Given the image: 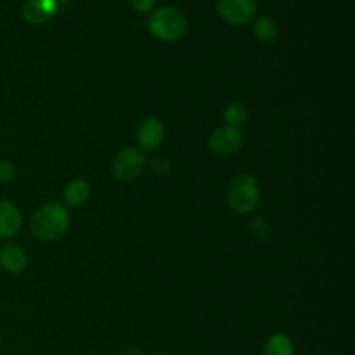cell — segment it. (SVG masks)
Masks as SVG:
<instances>
[{
	"mask_svg": "<svg viewBox=\"0 0 355 355\" xmlns=\"http://www.w3.org/2000/svg\"><path fill=\"white\" fill-rule=\"evenodd\" d=\"M29 227L32 234L42 241L58 240L69 227V214L57 201L46 202L32 215Z\"/></svg>",
	"mask_w": 355,
	"mask_h": 355,
	"instance_id": "cell-1",
	"label": "cell"
},
{
	"mask_svg": "<svg viewBox=\"0 0 355 355\" xmlns=\"http://www.w3.org/2000/svg\"><path fill=\"white\" fill-rule=\"evenodd\" d=\"M189 28L184 14L171 6L157 8L148 18V29L153 36L162 42H175L182 39Z\"/></svg>",
	"mask_w": 355,
	"mask_h": 355,
	"instance_id": "cell-2",
	"label": "cell"
},
{
	"mask_svg": "<svg viewBox=\"0 0 355 355\" xmlns=\"http://www.w3.org/2000/svg\"><path fill=\"white\" fill-rule=\"evenodd\" d=\"M259 187L254 176L248 173L236 175L227 187V202L239 214H248L259 204Z\"/></svg>",
	"mask_w": 355,
	"mask_h": 355,
	"instance_id": "cell-3",
	"label": "cell"
},
{
	"mask_svg": "<svg viewBox=\"0 0 355 355\" xmlns=\"http://www.w3.org/2000/svg\"><path fill=\"white\" fill-rule=\"evenodd\" d=\"M144 165L146 158L143 153L135 147H126L114 157L111 172L115 179L129 182L136 179L143 172Z\"/></svg>",
	"mask_w": 355,
	"mask_h": 355,
	"instance_id": "cell-4",
	"label": "cell"
},
{
	"mask_svg": "<svg viewBox=\"0 0 355 355\" xmlns=\"http://www.w3.org/2000/svg\"><path fill=\"white\" fill-rule=\"evenodd\" d=\"M244 141V136L240 128L225 125L215 129L208 139V148L219 155L227 157L237 153Z\"/></svg>",
	"mask_w": 355,
	"mask_h": 355,
	"instance_id": "cell-5",
	"label": "cell"
},
{
	"mask_svg": "<svg viewBox=\"0 0 355 355\" xmlns=\"http://www.w3.org/2000/svg\"><path fill=\"white\" fill-rule=\"evenodd\" d=\"M218 14L233 25H243L252 19L257 11L255 0H218Z\"/></svg>",
	"mask_w": 355,
	"mask_h": 355,
	"instance_id": "cell-6",
	"label": "cell"
},
{
	"mask_svg": "<svg viewBox=\"0 0 355 355\" xmlns=\"http://www.w3.org/2000/svg\"><path fill=\"white\" fill-rule=\"evenodd\" d=\"M0 266L7 273L19 275L29 266L28 252L17 243H4L0 245Z\"/></svg>",
	"mask_w": 355,
	"mask_h": 355,
	"instance_id": "cell-7",
	"label": "cell"
},
{
	"mask_svg": "<svg viewBox=\"0 0 355 355\" xmlns=\"http://www.w3.org/2000/svg\"><path fill=\"white\" fill-rule=\"evenodd\" d=\"M21 227L22 214L18 207L8 200H0V239H12L19 233Z\"/></svg>",
	"mask_w": 355,
	"mask_h": 355,
	"instance_id": "cell-8",
	"label": "cell"
},
{
	"mask_svg": "<svg viewBox=\"0 0 355 355\" xmlns=\"http://www.w3.org/2000/svg\"><path fill=\"white\" fill-rule=\"evenodd\" d=\"M58 10L57 0H28L24 4V18L35 25L44 24L54 17Z\"/></svg>",
	"mask_w": 355,
	"mask_h": 355,
	"instance_id": "cell-9",
	"label": "cell"
},
{
	"mask_svg": "<svg viewBox=\"0 0 355 355\" xmlns=\"http://www.w3.org/2000/svg\"><path fill=\"white\" fill-rule=\"evenodd\" d=\"M137 140L144 150H157L164 140V126L161 121L154 116L146 118L139 126Z\"/></svg>",
	"mask_w": 355,
	"mask_h": 355,
	"instance_id": "cell-10",
	"label": "cell"
},
{
	"mask_svg": "<svg viewBox=\"0 0 355 355\" xmlns=\"http://www.w3.org/2000/svg\"><path fill=\"white\" fill-rule=\"evenodd\" d=\"M263 355H294L293 340L284 333H273L265 341Z\"/></svg>",
	"mask_w": 355,
	"mask_h": 355,
	"instance_id": "cell-11",
	"label": "cell"
},
{
	"mask_svg": "<svg viewBox=\"0 0 355 355\" xmlns=\"http://www.w3.org/2000/svg\"><path fill=\"white\" fill-rule=\"evenodd\" d=\"M90 196V186L83 179L72 180L64 190V200L71 207L82 205Z\"/></svg>",
	"mask_w": 355,
	"mask_h": 355,
	"instance_id": "cell-12",
	"label": "cell"
},
{
	"mask_svg": "<svg viewBox=\"0 0 355 355\" xmlns=\"http://www.w3.org/2000/svg\"><path fill=\"white\" fill-rule=\"evenodd\" d=\"M252 31L255 37L262 43H272L279 35L277 24L270 17H266V15H262L255 21Z\"/></svg>",
	"mask_w": 355,
	"mask_h": 355,
	"instance_id": "cell-13",
	"label": "cell"
},
{
	"mask_svg": "<svg viewBox=\"0 0 355 355\" xmlns=\"http://www.w3.org/2000/svg\"><path fill=\"white\" fill-rule=\"evenodd\" d=\"M223 116H225V121L230 126L240 128L241 125H244L247 122L248 111L241 103H230L225 107Z\"/></svg>",
	"mask_w": 355,
	"mask_h": 355,
	"instance_id": "cell-14",
	"label": "cell"
},
{
	"mask_svg": "<svg viewBox=\"0 0 355 355\" xmlns=\"http://www.w3.org/2000/svg\"><path fill=\"white\" fill-rule=\"evenodd\" d=\"M250 232L257 241H265L269 239V234H270L269 225L266 223V220L263 218H259V216H257L251 220Z\"/></svg>",
	"mask_w": 355,
	"mask_h": 355,
	"instance_id": "cell-15",
	"label": "cell"
},
{
	"mask_svg": "<svg viewBox=\"0 0 355 355\" xmlns=\"http://www.w3.org/2000/svg\"><path fill=\"white\" fill-rule=\"evenodd\" d=\"M155 1L157 0H130V4L136 12L144 14V12H148L150 10H153Z\"/></svg>",
	"mask_w": 355,
	"mask_h": 355,
	"instance_id": "cell-16",
	"label": "cell"
},
{
	"mask_svg": "<svg viewBox=\"0 0 355 355\" xmlns=\"http://www.w3.org/2000/svg\"><path fill=\"white\" fill-rule=\"evenodd\" d=\"M14 175H15L14 166L8 161L0 159V180L8 182L14 178Z\"/></svg>",
	"mask_w": 355,
	"mask_h": 355,
	"instance_id": "cell-17",
	"label": "cell"
},
{
	"mask_svg": "<svg viewBox=\"0 0 355 355\" xmlns=\"http://www.w3.org/2000/svg\"><path fill=\"white\" fill-rule=\"evenodd\" d=\"M119 355H143V352L137 347H128Z\"/></svg>",
	"mask_w": 355,
	"mask_h": 355,
	"instance_id": "cell-18",
	"label": "cell"
},
{
	"mask_svg": "<svg viewBox=\"0 0 355 355\" xmlns=\"http://www.w3.org/2000/svg\"><path fill=\"white\" fill-rule=\"evenodd\" d=\"M153 355H169L168 352H162V351H159V352H154Z\"/></svg>",
	"mask_w": 355,
	"mask_h": 355,
	"instance_id": "cell-19",
	"label": "cell"
},
{
	"mask_svg": "<svg viewBox=\"0 0 355 355\" xmlns=\"http://www.w3.org/2000/svg\"><path fill=\"white\" fill-rule=\"evenodd\" d=\"M1 343H3V334H1V331H0V347H1Z\"/></svg>",
	"mask_w": 355,
	"mask_h": 355,
	"instance_id": "cell-20",
	"label": "cell"
},
{
	"mask_svg": "<svg viewBox=\"0 0 355 355\" xmlns=\"http://www.w3.org/2000/svg\"><path fill=\"white\" fill-rule=\"evenodd\" d=\"M93 355H103V354H93Z\"/></svg>",
	"mask_w": 355,
	"mask_h": 355,
	"instance_id": "cell-21",
	"label": "cell"
}]
</instances>
